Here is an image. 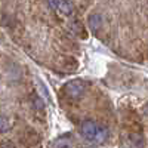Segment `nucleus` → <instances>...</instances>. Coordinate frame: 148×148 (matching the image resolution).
I'll return each instance as SVG.
<instances>
[{
    "instance_id": "8",
    "label": "nucleus",
    "mask_w": 148,
    "mask_h": 148,
    "mask_svg": "<svg viewBox=\"0 0 148 148\" xmlns=\"http://www.w3.org/2000/svg\"><path fill=\"white\" fill-rule=\"evenodd\" d=\"M0 148H14V145H12V142H3Z\"/></svg>"
},
{
    "instance_id": "6",
    "label": "nucleus",
    "mask_w": 148,
    "mask_h": 148,
    "mask_svg": "<svg viewBox=\"0 0 148 148\" xmlns=\"http://www.w3.org/2000/svg\"><path fill=\"white\" fill-rule=\"evenodd\" d=\"M53 148H74V145L68 138H59V139L55 141Z\"/></svg>"
},
{
    "instance_id": "1",
    "label": "nucleus",
    "mask_w": 148,
    "mask_h": 148,
    "mask_svg": "<svg viewBox=\"0 0 148 148\" xmlns=\"http://www.w3.org/2000/svg\"><path fill=\"white\" fill-rule=\"evenodd\" d=\"M80 133L86 141L95 142V144H104L110 135L107 127L99 126L93 120H84L80 125Z\"/></svg>"
},
{
    "instance_id": "3",
    "label": "nucleus",
    "mask_w": 148,
    "mask_h": 148,
    "mask_svg": "<svg viewBox=\"0 0 148 148\" xmlns=\"http://www.w3.org/2000/svg\"><path fill=\"white\" fill-rule=\"evenodd\" d=\"M49 3L55 10H58L64 16H71L74 14V8L70 0H49Z\"/></svg>"
},
{
    "instance_id": "7",
    "label": "nucleus",
    "mask_w": 148,
    "mask_h": 148,
    "mask_svg": "<svg viewBox=\"0 0 148 148\" xmlns=\"http://www.w3.org/2000/svg\"><path fill=\"white\" fill-rule=\"evenodd\" d=\"M9 127H10V120H9V117L0 114V132H6V130H9Z\"/></svg>"
},
{
    "instance_id": "2",
    "label": "nucleus",
    "mask_w": 148,
    "mask_h": 148,
    "mask_svg": "<svg viewBox=\"0 0 148 148\" xmlns=\"http://www.w3.org/2000/svg\"><path fill=\"white\" fill-rule=\"evenodd\" d=\"M64 92L68 98H71V99H79V98L83 96V93L86 92V83L82 82V80L68 82L64 88Z\"/></svg>"
},
{
    "instance_id": "5",
    "label": "nucleus",
    "mask_w": 148,
    "mask_h": 148,
    "mask_svg": "<svg viewBox=\"0 0 148 148\" xmlns=\"http://www.w3.org/2000/svg\"><path fill=\"white\" fill-rule=\"evenodd\" d=\"M102 25V16L99 14H92L89 16V28L92 30V33H96Z\"/></svg>"
},
{
    "instance_id": "4",
    "label": "nucleus",
    "mask_w": 148,
    "mask_h": 148,
    "mask_svg": "<svg viewBox=\"0 0 148 148\" xmlns=\"http://www.w3.org/2000/svg\"><path fill=\"white\" fill-rule=\"evenodd\" d=\"M123 147L125 148H142V139L139 135H127L123 139Z\"/></svg>"
}]
</instances>
